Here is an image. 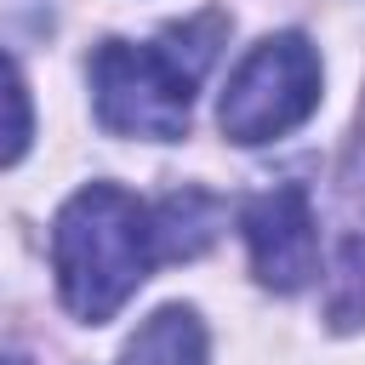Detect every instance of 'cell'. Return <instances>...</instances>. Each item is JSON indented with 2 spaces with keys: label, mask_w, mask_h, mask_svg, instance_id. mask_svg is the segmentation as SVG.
<instances>
[{
  "label": "cell",
  "mask_w": 365,
  "mask_h": 365,
  "mask_svg": "<svg viewBox=\"0 0 365 365\" xmlns=\"http://www.w3.org/2000/svg\"><path fill=\"white\" fill-rule=\"evenodd\" d=\"M217 234V205L205 194H171L154 211V251L160 257H194Z\"/></svg>",
  "instance_id": "cell-7"
},
{
  "label": "cell",
  "mask_w": 365,
  "mask_h": 365,
  "mask_svg": "<svg viewBox=\"0 0 365 365\" xmlns=\"http://www.w3.org/2000/svg\"><path fill=\"white\" fill-rule=\"evenodd\" d=\"M0 365H23V359H0Z\"/></svg>",
  "instance_id": "cell-9"
},
{
  "label": "cell",
  "mask_w": 365,
  "mask_h": 365,
  "mask_svg": "<svg viewBox=\"0 0 365 365\" xmlns=\"http://www.w3.org/2000/svg\"><path fill=\"white\" fill-rule=\"evenodd\" d=\"M217 34H222V17L165 29L154 46L108 40L91 57L97 120L108 131H120V137H154V143L182 137L194 86H200L205 63L217 57Z\"/></svg>",
  "instance_id": "cell-2"
},
{
  "label": "cell",
  "mask_w": 365,
  "mask_h": 365,
  "mask_svg": "<svg viewBox=\"0 0 365 365\" xmlns=\"http://www.w3.org/2000/svg\"><path fill=\"white\" fill-rule=\"evenodd\" d=\"M51 262H57L63 302L86 325H103V319H114L125 308V297L160 262V251H154V217L125 188L91 182V188H80L57 211Z\"/></svg>",
  "instance_id": "cell-1"
},
{
  "label": "cell",
  "mask_w": 365,
  "mask_h": 365,
  "mask_svg": "<svg viewBox=\"0 0 365 365\" xmlns=\"http://www.w3.org/2000/svg\"><path fill=\"white\" fill-rule=\"evenodd\" d=\"M319 103V57L302 34H268L262 46L245 51L222 91V131L234 143H274L297 131Z\"/></svg>",
  "instance_id": "cell-3"
},
{
  "label": "cell",
  "mask_w": 365,
  "mask_h": 365,
  "mask_svg": "<svg viewBox=\"0 0 365 365\" xmlns=\"http://www.w3.org/2000/svg\"><path fill=\"white\" fill-rule=\"evenodd\" d=\"M331 314L336 325H354L365 314V120L342 165L336 188V251H331Z\"/></svg>",
  "instance_id": "cell-5"
},
{
  "label": "cell",
  "mask_w": 365,
  "mask_h": 365,
  "mask_svg": "<svg viewBox=\"0 0 365 365\" xmlns=\"http://www.w3.org/2000/svg\"><path fill=\"white\" fill-rule=\"evenodd\" d=\"M245 245H251V268L262 285L274 291H302L314 279L319 262V240H314V211L308 194L297 182H279L268 194H257L245 205Z\"/></svg>",
  "instance_id": "cell-4"
},
{
  "label": "cell",
  "mask_w": 365,
  "mask_h": 365,
  "mask_svg": "<svg viewBox=\"0 0 365 365\" xmlns=\"http://www.w3.org/2000/svg\"><path fill=\"white\" fill-rule=\"evenodd\" d=\"M125 365H205V331L194 308H160L125 342Z\"/></svg>",
  "instance_id": "cell-6"
},
{
  "label": "cell",
  "mask_w": 365,
  "mask_h": 365,
  "mask_svg": "<svg viewBox=\"0 0 365 365\" xmlns=\"http://www.w3.org/2000/svg\"><path fill=\"white\" fill-rule=\"evenodd\" d=\"M34 137V108H29V91H23V74L17 63L0 51V165H11Z\"/></svg>",
  "instance_id": "cell-8"
}]
</instances>
